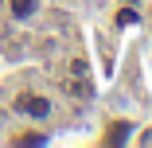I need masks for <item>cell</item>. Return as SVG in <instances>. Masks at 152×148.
<instances>
[{
    "instance_id": "6da1fadb",
    "label": "cell",
    "mask_w": 152,
    "mask_h": 148,
    "mask_svg": "<svg viewBox=\"0 0 152 148\" xmlns=\"http://www.w3.org/2000/svg\"><path fill=\"white\" fill-rule=\"evenodd\" d=\"M51 98L47 94H35V90H23V94H16V113L20 117H27V121H47L51 117Z\"/></svg>"
},
{
    "instance_id": "7a4b0ae2",
    "label": "cell",
    "mask_w": 152,
    "mask_h": 148,
    "mask_svg": "<svg viewBox=\"0 0 152 148\" xmlns=\"http://www.w3.org/2000/svg\"><path fill=\"white\" fill-rule=\"evenodd\" d=\"M39 0H8V16L16 20V23H31L35 16H39Z\"/></svg>"
},
{
    "instance_id": "3957f363",
    "label": "cell",
    "mask_w": 152,
    "mask_h": 148,
    "mask_svg": "<svg viewBox=\"0 0 152 148\" xmlns=\"http://www.w3.org/2000/svg\"><path fill=\"white\" fill-rule=\"evenodd\" d=\"M129 133H133V121H113L109 133H105V144H121V140H129Z\"/></svg>"
},
{
    "instance_id": "277c9868",
    "label": "cell",
    "mask_w": 152,
    "mask_h": 148,
    "mask_svg": "<svg viewBox=\"0 0 152 148\" xmlns=\"http://www.w3.org/2000/svg\"><path fill=\"white\" fill-rule=\"evenodd\" d=\"M47 136L43 133H23V136H16V144H43Z\"/></svg>"
}]
</instances>
